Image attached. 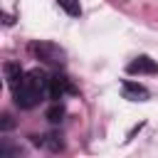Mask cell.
<instances>
[{
  "label": "cell",
  "mask_w": 158,
  "mask_h": 158,
  "mask_svg": "<svg viewBox=\"0 0 158 158\" xmlns=\"http://www.w3.org/2000/svg\"><path fill=\"white\" fill-rule=\"evenodd\" d=\"M49 79L42 69H30L20 79V84L12 86V99L20 109H35L44 94H49Z\"/></svg>",
  "instance_id": "obj_1"
},
{
  "label": "cell",
  "mask_w": 158,
  "mask_h": 158,
  "mask_svg": "<svg viewBox=\"0 0 158 158\" xmlns=\"http://www.w3.org/2000/svg\"><path fill=\"white\" fill-rule=\"evenodd\" d=\"M30 49L44 64H52V67H62L64 64V49L59 44H54V42H32Z\"/></svg>",
  "instance_id": "obj_2"
},
{
  "label": "cell",
  "mask_w": 158,
  "mask_h": 158,
  "mask_svg": "<svg viewBox=\"0 0 158 158\" xmlns=\"http://www.w3.org/2000/svg\"><path fill=\"white\" fill-rule=\"evenodd\" d=\"M67 94H77V86L72 84L69 77H64V74H54V77L49 79V99L59 101V99L67 96Z\"/></svg>",
  "instance_id": "obj_3"
},
{
  "label": "cell",
  "mask_w": 158,
  "mask_h": 158,
  "mask_svg": "<svg viewBox=\"0 0 158 158\" xmlns=\"http://www.w3.org/2000/svg\"><path fill=\"white\" fill-rule=\"evenodd\" d=\"M126 72H128V74H158V64H156L151 57L141 54V57H136L133 62H128Z\"/></svg>",
  "instance_id": "obj_4"
},
{
  "label": "cell",
  "mask_w": 158,
  "mask_h": 158,
  "mask_svg": "<svg viewBox=\"0 0 158 158\" xmlns=\"http://www.w3.org/2000/svg\"><path fill=\"white\" fill-rule=\"evenodd\" d=\"M121 91H123V99H128V101H146L148 99V89L136 84V81H131V79H126L121 84Z\"/></svg>",
  "instance_id": "obj_5"
},
{
  "label": "cell",
  "mask_w": 158,
  "mask_h": 158,
  "mask_svg": "<svg viewBox=\"0 0 158 158\" xmlns=\"http://www.w3.org/2000/svg\"><path fill=\"white\" fill-rule=\"evenodd\" d=\"M5 79H7V84L10 86H15V84H20V79L25 77V72H22V67H20V62H5Z\"/></svg>",
  "instance_id": "obj_6"
},
{
  "label": "cell",
  "mask_w": 158,
  "mask_h": 158,
  "mask_svg": "<svg viewBox=\"0 0 158 158\" xmlns=\"http://www.w3.org/2000/svg\"><path fill=\"white\" fill-rule=\"evenodd\" d=\"M57 5H59L69 17H79V15H81V5H79V0H57Z\"/></svg>",
  "instance_id": "obj_7"
},
{
  "label": "cell",
  "mask_w": 158,
  "mask_h": 158,
  "mask_svg": "<svg viewBox=\"0 0 158 158\" xmlns=\"http://www.w3.org/2000/svg\"><path fill=\"white\" fill-rule=\"evenodd\" d=\"M44 116H47V121H49V123H59V121L64 118V106H62L59 101H54V104L47 109V114H44Z\"/></svg>",
  "instance_id": "obj_8"
}]
</instances>
